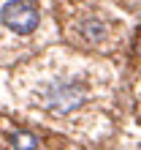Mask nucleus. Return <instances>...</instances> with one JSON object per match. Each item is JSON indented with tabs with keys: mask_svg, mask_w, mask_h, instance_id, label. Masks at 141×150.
Masks as SVG:
<instances>
[{
	"mask_svg": "<svg viewBox=\"0 0 141 150\" xmlns=\"http://www.w3.org/2000/svg\"><path fill=\"white\" fill-rule=\"evenodd\" d=\"M87 93H90V85L79 76L70 79H57V82H49L41 90V101L46 109H57V112H73L87 101Z\"/></svg>",
	"mask_w": 141,
	"mask_h": 150,
	"instance_id": "nucleus-1",
	"label": "nucleus"
},
{
	"mask_svg": "<svg viewBox=\"0 0 141 150\" xmlns=\"http://www.w3.org/2000/svg\"><path fill=\"white\" fill-rule=\"evenodd\" d=\"M0 22L16 36H30L41 25V14L35 8V3H30V0H8L0 8Z\"/></svg>",
	"mask_w": 141,
	"mask_h": 150,
	"instance_id": "nucleus-2",
	"label": "nucleus"
},
{
	"mask_svg": "<svg viewBox=\"0 0 141 150\" xmlns=\"http://www.w3.org/2000/svg\"><path fill=\"white\" fill-rule=\"evenodd\" d=\"M79 33H82L87 41H103L106 38V25L101 19H95V16H90V19H84L79 25Z\"/></svg>",
	"mask_w": 141,
	"mask_h": 150,
	"instance_id": "nucleus-3",
	"label": "nucleus"
},
{
	"mask_svg": "<svg viewBox=\"0 0 141 150\" xmlns=\"http://www.w3.org/2000/svg\"><path fill=\"white\" fill-rule=\"evenodd\" d=\"M11 147L14 150H38V137L30 131H16L11 134Z\"/></svg>",
	"mask_w": 141,
	"mask_h": 150,
	"instance_id": "nucleus-4",
	"label": "nucleus"
}]
</instances>
